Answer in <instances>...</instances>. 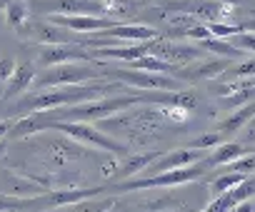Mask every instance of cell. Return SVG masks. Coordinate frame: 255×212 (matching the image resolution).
<instances>
[{
	"label": "cell",
	"mask_w": 255,
	"mask_h": 212,
	"mask_svg": "<svg viewBox=\"0 0 255 212\" xmlns=\"http://www.w3.org/2000/svg\"><path fill=\"white\" fill-rule=\"evenodd\" d=\"M118 90V85H63V87H48V90H38L33 95H25L18 102L20 113H45V110H58V108H70L78 102H88L95 97H103L108 92Z\"/></svg>",
	"instance_id": "6da1fadb"
},
{
	"label": "cell",
	"mask_w": 255,
	"mask_h": 212,
	"mask_svg": "<svg viewBox=\"0 0 255 212\" xmlns=\"http://www.w3.org/2000/svg\"><path fill=\"white\" fill-rule=\"evenodd\" d=\"M100 72L90 68L88 63H63L45 68L40 75H35L33 87L35 90H48V87H63V85H83L88 80H95Z\"/></svg>",
	"instance_id": "7a4b0ae2"
},
{
	"label": "cell",
	"mask_w": 255,
	"mask_h": 212,
	"mask_svg": "<svg viewBox=\"0 0 255 212\" xmlns=\"http://www.w3.org/2000/svg\"><path fill=\"white\" fill-rule=\"evenodd\" d=\"M53 130L68 135L73 142H80V145H88V147H98V150H105L110 155H123L125 152L123 142L108 138L103 130H98L90 123H65V120H60V123H53Z\"/></svg>",
	"instance_id": "3957f363"
},
{
	"label": "cell",
	"mask_w": 255,
	"mask_h": 212,
	"mask_svg": "<svg viewBox=\"0 0 255 212\" xmlns=\"http://www.w3.org/2000/svg\"><path fill=\"white\" fill-rule=\"evenodd\" d=\"M205 172V165L195 162V165H188V167H178V170H165V172H158L148 180H123L118 182L115 187L118 190H153V187H175V185H183V182H193L198 180L200 175Z\"/></svg>",
	"instance_id": "277c9868"
},
{
	"label": "cell",
	"mask_w": 255,
	"mask_h": 212,
	"mask_svg": "<svg viewBox=\"0 0 255 212\" xmlns=\"http://www.w3.org/2000/svg\"><path fill=\"white\" fill-rule=\"evenodd\" d=\"M113 77H118L123 85H130L138 90H180V80L175 75L168 72H148V70H133V68H120L110 72Z\"/></svg>",
	"instance_id": "5b68a950"
},
{
	"label": "cell",
	"mask_w": 255,
	"mask_h": 212,
	"mask_svg": "<svg viewBox=\"0 0 255 212\" xmlns=\"http://www.w3.org/2000/svg\"><path fill=\"white\" fill-rule=\"evenodd\" d=\"M148 53L150 55H158L163 60H168L170 65L180 68V65H188L193 60H203L205 58V50L195 43H180V40H168V38H155L148 43Z\"/></svg>",
	"instance_id": "8992f818"
},
{
	"label": "cell",
	"mask_w": 255,
	"mask_h": 212,
	"mask_svg": "<svg viewBox=\"0 0 255 212\" xmlns=\"http://www.w3.org/2000/svg\"><path fill=\"white\" fill-rule=\"evenodd\" d=\"M30 10L48 15H105L103 0H33Z\"/></svg>",
	"instance_id": "52a82bcc"
},
{
	"label": "cell",
	"mask_w": 255,
	"mask_h": 212,
	"mask_svg": "<svg viewBox=\"0 0 255 212\" xmlns=\"http://www.w3.org/2000/svg\"><path fill=\"white\" fill-rule=\"evenodd\" d=\"M230 60L223 58H203V60H193L188 65H180L173 70V75L183 82H200V80H218L225 70H228Z\"/></svg>",
	"instance_id": "ba28073f"
},
{
	"label": "cell",
	"mask_w": 255,
	"mask_h": 212,
	"mask_svg": "<svg viewBox=\"0 0 255 212\" xmlns=\"http://www.w3.org/2000/svg\"><path fill=\"white\" fill-rule=\"evenodd\" d=\"M38 60H40V65L53 68V65H63V63H88L93 58L88 50L75 48L70 43H45V45H40Z\"/></svg>",
	"instance_id": "9c48e42d"
},
{
	"label": "cell",
	"mask_w": 255,
	"mask_h": 212,
	"mask_svg": "<svg viewBox=\"0 0 255 212\" xmlns=\"http://www.w3.org/2000/svg\"><path fill=\"white\" fill-rule=\"evenodd\" d=\"M50 23L65 28V30H73V33H100V30H108L113 28L118 20L113 18H103V15H48Z\"/></svg>",
	"instance_id": "30bf717a"
},
{
	"label": "cell",
	"mask_w": 255,
	"mask_h": 212,
	"mask_svg": "<svg viewBox=\"0 0 255 212\" xmlns=\"http://www.w3.org/2000/svg\"><path fill=\"white\" fill-rule=\"evenodd\" d=\"M205 157V150H195V147H180V150H173L168 155H160V160L153 162V167L158 172H165V170H178V167H188V165H195Z\"/></svg>",
	"instance_id": "8fae6325"
},
{
	"label": "cell",
	"mask_w": 255,
	"mask_h": 212,
	"mask_svg": "<svg viewBox=\"0 0 255 212\" xmlns=\"http://www.w3.org/2000/svg\"><path fill=\"white\" fill-rule=\"evenodd\" d=\"M150 43V40H148ZM148 43H123V45H108V48H95V58H108V60H123L133 63L148 53Z\"/></svg>",
	"instance_id": "7c38bea8"
},
{
	"label": "cell",
	"mask_w": 255,
	"mask_h": 212,
	"mask_svg": "<svg viewBox=\"0 0 255 212\" xmlns=\"http://www.w3.org/2000/svg\"><path fill=\"white\" fill-rule=\"evenodd\" d=\"M50 125H53V123H50L48 113H33V115L20 118V120L15 123V128L10 130V138H13V140H23V138H28V135L43 133V130L50 128Z\"/></svg>",
	"instance_id": "4fadbf2b"
},
{
	"label": "cell",
	"mask_w": 255,
	"mask_h": 212,
	"mask_svg": "<svg viewBox=\"0 0 255 212\" xmlns=\"http://www.w3.org/2000/svg\"><path fill=\"white\" fill-rule=\"evenodd\" d=\"M33 80H35V70H33V65L20 63V65H15V72H13V77L8 80L3 95H5V97H18V95L28 92V87L33 85Z\"/></svg>",
	"instance_id": "5bb4252c"
},
{
	"label": "cell",
	"mask_w": 255,
	"mask_h": 212,
	"mask_svg": "<svg viewBox=\"0 0 255 212\" xmlns=\"http://www.w3.org/2000/svg\"><path fill=\"white\" fill-rule=\"evenodd\" d=\"M248 152H250V150H248L245 145H240V142H220V145L215 147V152L210 155V162H208V167L230 165V162H235V160L245 157Z\"/></svg>",
	"instance_id": "9a60e30c"
},
{
	"label": "cell",
	"mask_w": 255,
	"mask_h": 212,
	"mask_svg": "<svg viewBox=\"0 0 255 212\" xmlns=\"http://www.w3.org/2000/svg\"><path fill=\"white\" fill-rule=\"evenodd\" d=\"M253 118H255V102H248V105H243L240 110H235L233 115H228V118L218 125V133H223V135L238 133V130H240V128H245Z\"/></svg>",
	"instance_id": "2e32d148"
},
{
	"label": "cell",
	"mask_w": 255,
	"mask_h": 212,
	"mask_svg": "<svg viewBox=\"0 0 255 212\" xmlns=\"http://www.w3.org/2000/svg\"><path fill=\"white\" fill-rule=\"evenodd\" d=\"M158 157H160V152H143V155H133V157H128V160L120 165V170L115 172V180H130V177H133V175H138L143 167L153 165Z\"/></svg>",
	"instance_id": "e0dca14e"
},
{
	"label": "cell",
	"mask_w": 255,
	"mask_h": 212,
	"mask_svg": "<svg viewBox=\"0 0 255 212\" xmlns=\"http://www.w3.org/2000/svg\"><path fill=\"white\" fill-rule=\"evenodd\" d=\"M95 195H100V187H88V190H60V192H53V195H50L48 205H55V207H60V205H73V202H80V200H90V197H95Z\"/></svg>",
	"instance_id": "ac0fdd59"
},
{
	"label": "cell",
	"mask_w": 255,
	"mask_h": 212,
	"mask_svg": "<svg viewBox=\"0 0 255 212\" xmlns=\"http://www.w3.org/2000/svg\"><path fill=\"white\" fill-rule=\"evenodd\" d=\"M5 15H8V23L18 33H23L28 28V23H30V5L23 3V0H13V3L5 5Z\"/></svg>",
	"instance_id": "d6986e66"
},
{
	"label": "cell",
	"mask_w": 255,
	"mask_h": 212,
	"mask_svg": "<svg viewBox=\"0 0 255 212\" xmlns=\"http://www.w3.org/2000/svg\"><path fill=\"white\" fill-rule=\"evenodd\" d=\"M128 68H133V70H148V72H168V75L175 70V65H170L168 60H163L158 55H150V53H145L143 58H138L133 63H128Z\"/></svg>",
	"instance_id": "ffe728a7"
},
{
	"label": "cell",
	"mask_w": 255,
	"mask_h": 212,
	"mask_svg": "<svg viewBox=\"0 0 255 212\" xmlns=\"http://www.w3.org/2000/svg\"><path fill=\"white\" fill-rule=\"evenodd\" d=\"M195 45H200L205 53H213V55H223V58H243V53L238 50V48H233L228 40H223V38H205V40H200V43H195Z\"/></svg>",
	"instance_id": "44dd1931"
},
{
	"label": "cell",
	"mask_w": 255,
	"mask_h": 212,
	"mask_svg": "<svg viewBox=\"0 0 255 212\" xmlns=\"http://www.w3.org/2000/svg\"><path fill=\"white\" fill-rule=\"evenodd\" d=\"M245 177H248V175H243V172H225V175H218V177L208 185V190H210V195H213V197H218V195L230 192L233 187H238Z\"/></svg>",
	"instance_id": "7402d4cb"
},
{
	"label": "cell",
	"mask_w": 255,
	"mask_h": 212,
	"mask_svg": "<svg viewBox=\"0 0 255 212\" xmlns=\"http://www.w3.org/2000/svg\"><path fill=\"white\" fill-rule=\"evenodd\" d=\"M228 43H230L233 48H238L243 55H245V53H248V55H255V30H240L238 35L228 38Z\"/></svg>",
	"instance_id": "603a6c76"
},
{
	"label": "cell",
	"mask_w": 255,
	"mask_h": 212,
	"mask_svg": "<svg viewBox=\"0 0 255 212\" xmlns=\"http://www.w3.org/2000/svg\"><path fill=\"white\" fill-rule=\"evenodd\" d=\"M208 30H210L213 38H223V40H228V38L238 35V33L243 30V25H240V23H208Z\"/></svg>",
	"instance_id": "cb8c5ba5"
},
{
	"label": "cell",
	"mask_w": 255,
	"mask_h": 212,
	"mask_svg": "<svg viewBox=\"0 0 255 212\" xmlns=\"http://www.w3.org/2000/svg\"><path fill=\"white\" fill-rule=\"evenodd\" d=\"M223 140V133H205V135H198L188 142V147H195V150H208V147H218Z\"/></svg>",
	"instance_id": "d4e9b609"
},
{
	"label": "cell",
	"mask_w": 255,
	"mask_h": 212,
	"mask_svg": "<svg viewBox=\"0 0 255 212\" xmlns=\"http://www.w3.org/2000/svg\"><path fill=\"white\" fill-rule=\"evenodd\" d=\"M160 113H163L168 120H173V123H188V120H190V110L178 108V105H163Z\"/></svg>",
	"instance_id": "484cf974"
},
{
	"label": "cell",
	"mask_w": 255,
	"mask_h": 212,
	"mask_svg": "<svg viewBox=\"0 0 255 212\" xmlns=\"http://www.w3.org/2000/svg\"><path fill=\"white\" fill-rule=\"evenodd\" d=\"M30 200L25 197H15V195H0V212H8V210H20L28 207Z\"/></svg>",
	"instance_id": "4316f807"
},
{
	"label": "cell",
	"mask_w": 255,
	"mask_h": 212,
	"mask_svg": "<svg viewBox=\"0 0 255 212\" xmlns=\"http://www.w3.org/2000/svg\"><path fill=\"white\" fill-rule=\"evenodd\" d=\"M230 75H233V77H240V80H245V77H255V58H250V60H240V63L230 70Z\"/></svg>",
	"instance_id": "83f0119b"
},
{
	"label": "cell",
	"mask_w": 255,
	"mask_h": 212,
	"mask_svg": "<svg viewBox=\"0 0 255 212\" xmlns=\"http://www.w3.org/2000/svg\"><path fill=\"white\" fill-rule=\"evenodd\" d=\"M15 72V60L13 58H0V82H8Z\"/></svg>",
	"instance_id": "f1b7e54d"
},
{
	"label": "cell",
	"mask_w": 255,
	"mask_h": 212,
	"mask_svg": "<svg viewBox=\"0 0 255 212\" xmlns=\"http://www.w3.org/2000/svg\"><path fill=\"white\" fill-rule=\"evenodd\" d=\"M233 212H253V197H250V200H243V202H238V205L233 207Z\"/></svg>",
	"instance_id": "f546056e"
},
{
	"label": "cell",
	"mask_w": 255,
	"mask_h": 212,
	"mask_svg": "<svg viewBox=\"0 0 255 212\" xmlns=\"http://www.w3.org/2000/svg\"><path fill=\"white\" fill-rule=\"evenodd\" d=\"M8 133H10V123H5V120H3V123H0V140H5V138H8Z\"/></svg>",
	"instance_id": "4dcf8cb0"
},
{
	"label": "cell",
	"mask_w": 255,
	"mask_h": 212,
	"mask_svg": "<svg viewBox=\"0 0 255 212\" xmlns=\"http://www.w3.org/2000/svg\"><path fill=\"white\" fill-rule=\"evenodd\" d=\"M5 150H8V138H5V140H0V157L5 155Z\"/></svg>",
	"instance_id": "1f68e13d"
},
{
	"label": "cell",
	"mask_w": 255,
	"mask_h": 212,
	"mask_svg": "<svg viewBox=\"0 0 255 212\" xmlns=\"http://www.w3.org/2000/svg\"><path fill=\"white\" fill-rule=\"evenodd\" d=\"M5 5H8V0H0V10H3Z\"/></svg>",
	"instance_id": "d6a6232c"
},
{
	"label": "cell",
	"mask_w": 255,
	"mask_h": 212,
	"mask_svg": "<svg viewBox=\"0 0 255 212\" xmlns=\"http://www.w3.org/2000/svg\"><path fill=\"white\" fill-rule=\"evenodd\" d=\"M253 212H255V197H253Z\"/></svg>",
	"instance_id": "836d02e7"
},
{
	"label": "cell",
	"mask_w": 255,
	"mask_h": 212,
	"mask_svg": "<svg viewBox=\"0 0 255 212\" xmlns=\"http://www.w3.org/2000/svg\"><path fill=\"white\" fill-rule=\"evenodd\" d=\"M253 140H255V135H253Z\"/></svg>",
	"instance_id": "e575fe53"
}]
</instances>
